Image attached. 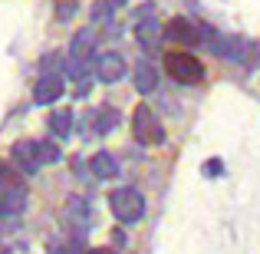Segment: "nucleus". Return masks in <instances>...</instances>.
Masks as SVG:
<instances>
[{"instance_id":"nucleus-1","label":"nucleus","mask_w":260,"mask_h":254,"mask_svg":"<svg viewBox=\"0 0 260 254\" xmlns=\"http://www.w3.org/2000/svg\"><path fill=\"white\" fill-rule=\"evenodd\" d=\"M165 73L181 86H194V83L204 79V63L194 57V53L172 50V53H165Z\"/></svg>"},{"instance_id":"nucleus-2","label":"nucleus","mask_w":260,"mask_h":254,"mask_svg":"<svg viewBox=\"0 0 260 254\" xmlns=\"http://www.w3.org/2000/svg\"><path fill=\"white\" fill-rule=\"evenodd\" d=\"M109 208H112V215L119 218L122 224H135L145 215V198L135 188H115L112 195H109Z\"/></svg>"},{"instance_id":"nucleus-3","label":"nucleus","mask_w":260,"mask_h":254,"mask_svg":"<svg viewBox=\"0 0 260 254\" xmlns=\"http://www.w3.org/2000/svg\"><path fill=\"white\" fill-rule=\"evenodd\" d=\"M132 135L142 146H161L165 142V129H161L158 116L152 112V106H135L132 112Z\"/></svg>"},{"instance_id":"nucleus-4","label":"nucleus","mask_w":260,"mask_h":254,"mask_svg":"<svg viewBox=\"0 0 260 254\" xmlns=\"http://www.w3.org/2000/svg\"><path fill=\"white\" fill-rule=\"evenodd\" d=\"M165 37H172L175 43H181V46H194V43L204 40V30L194 26L191 20H184V17H175V20L165 23Z\"/></svg>"},{"instance_id":"nucleus-5","label":"nucleus","mask_w":260,"mask_h":254,"mask_svg":"<svg viewBox=\"0 0 260 254\" xmlns=\"http://www.w3.org/2000/svg\"><path fill=\"white\" fill-rule=\"evenodd\" d=\"M10 159H13V165H17L23 175H33L43 162H40V149H37V142H30V139H20L17 146L10 149Z\"/></svg>"},{"instance_id":"nucleus-6","label":"nucleus","mask_w":260,"mask_h":254,"mask_svg":"<svg viewBox=\"0 0 260 254\" xmlns=\"http://www.w3.org/2000/svg\"><path fill=\"white\" fill-rule=\"evenodd\" d=\"M92 70H95V76H99V83H119V79L125 76V60H122L119 53H99Z\"/></svg>"},{"instance_id":"nucleus-7","label":"nucleus","mask_w":260,"mask_h":254,"mask_svg":"<svg viewBox=\"0 0 260 254\" xmlns=\"http://www.w3.org/2000/svg\"><path fill=\"white\" fill-rule=\"evenodd\" d=\"M26 208V188L20 182L0 185V218L4 215H20Z\"/></svg>"},{"instance_id":"nucleus-8","label":"nucleus","mask_w":260,"mask_h":254,"mask_svg":"<svg viewBox=\"0 0 260 254\" xmlns=\"http://www.w3.org/2000/svg\"><path fill=\"white\" fill-rule=\"evenodd\" d=\"M59 96H63V76H40L37 86H33V102L37 106H50V102H56Z\"/></svg>"},{"instance_id":"nucleus-9","label":"nucleus","mask_w":260,"mask_h":254,"mask_svg":"<svg viewBox=\"0 0 260 254\" xmlns=\"http://www.w3.org/2000/svg\"><path fill=\"white\" fill-rule=\"evenodd\" d=\"M135 37H139V43L148 50V46H155L165 37V26H161L158 20H139V23H135Z\"/></svg>"},{"instance_id":"nucleus-10","label":"nucleus","mask_w":260,"mask_h":254,"mask_svg":"<svg viewBox=\"0 0 260 254\" xmlns=\"http://www.w3.org/2000/svg\"><path fill=\"white\" fill-rule=\"evenodd\" d=\"M63 218L73 224V228L86 231V224H89V205L83 202V198H70V202H66V208H63Z\"/></svg>"},{"instance_id":"nucleus-11","label":"nucleus","mask_w":260,"mask_h":254,"mask_svg":"<svg viewBox=\"0 0 260 254\" xmlns=\"http://www.w3.org/2000/svg\"><path fill=\"white\" fill-rule=\"evenodd\" d=\"M89 168H92L95 178H115L119 175V165H115V159L109 152H95L92 159H89Z\"/></svg>"},{"instance_id":"nucleus-12","label":"nucleus","mask_w":260,"mask_h":254,"mask_svg":"<svg viewBox=\"0 0 260 254\" xmlns=\"http://www.w3.org/2000/svg\"><path fill=\"white\" fill-rule=\"evenodd\" d=\"M132 76H135V89H139V93H152V89L158 86V73H155L152 63H139Z\"/></svg>"},{"instance_id":"nucleus-13","label":"nucleus","mask_w":260,"mask_h":254,"mask_svg":"<svg viewBox=\"0 0 260 254\" xmlns=\"http://www.w3.org/2000/svg\"><path fill=\"white\" fill-rule=\"evenodd\" d=\"M115 126H119V112H115V109L112 106H102L99 109V112H95L92 116V129H95V132H99V135H106V132H112V129Z\"/></svg>"},{"instance_id":"nucleus-14","label":"nucleus","mask_w":260,"mask_h":254,"mask_svg":"<svg viewBox=\"0 0 260 254\" xmlns=\"http://www.w3.org/2000/svg\"><path fill=\"white\" fill-rule=\"evenodd\" d=\"M50 132L59 135V139H66V135L73 132V112L70 109H56V112L50 116Z\"/></svg>"},{"instance_id":"nucleus-15","label":"nucleus","mask_w":260,"mask_h":254,"mask_svg":"<svg viewBox=\"0 0 260 254\" xmlns=\"http://www.w3.org/2000/svg\"><path fill=\"white\" fill-rule=\"evenodd\" d=\"M122 4H125V0H95V7H92V20H95V23H99V20H109Z\"/></svg>"},{"instance_id":"nucleus-16","label":"nucleus","mask_w":260,"mask_h":254,"mask_svg":"<svg viewBox=\"0 0 260 254\" xmlns=\"http://www.w3.org/2000/svg\"><path fill=\"white\" fill-rule=\"evenodd\" d=\"M37 149H40V162H43V165L59 162V149L53 146V142H37Z\"/></svg>"},{"instance_id":"nucleus-17","label":"nucleus","mask_w":260,"mask_h":254,"mask_svg":"<svg viewBox=\"0 0 260 254\" xmlns=\"http://www.w3.org/2000/svg\"><path fill=\"white\" fill-rule=\"evenodd\" d=\"M53 254H89V251H83L79 241H66V244H53Z\"/></svg>"},{"instance_id":"nucleus-18","label":"nucleus","mask_w":260,"mask_h":254,"mask_svg":"<svg viewBox=\"0 0 260 254\" xmlns=\"http://www.w3.org/2000/svg\"><path fill=\"white\" fill-rule=\"evenodd\" d=\"M10 182H17V178H13V172L0 162V185H10Z\"/></svg>"},{"instance_id":"nucleus-19","label":"nucleus","mask_w":260,"mask_h":254,"mask_svg":"<svg viewBox=\"0 0 260 254\" xmlns=\"http://www.w3.org/2000/svg\"><path fill=\"white\" fill-rule=\"evenodd\" d=\"M89 254H115L112 248H95V251H89Z\"/></svg>"},{"instance_id":"nucleus-20","label":"nucleus","mask_w":260,"mask_h":254,"mask_svg":"<svg viewBox=\"0 0 260 254\" xmlns=\"http://www.w3.org/2000/svg\"><path fill=\"white\" fill-rule=\"evenodd\" d=\"M0 254H7V248H4V244H0Z\"/></svg>"},{"instance_id":"nucleus-21","label":"nucleus","mask_w":260,"mask_h":254,"mask_svg":"<svg viewBox=\"0 0 260 254\" xmlns=\"http://www.w3.org/2000/svg\"><path fill=\"white\" fill-rule=\"evenodd\" d=\"M56 4H66V0H56Z\"/></svg>"}]
</instances>
